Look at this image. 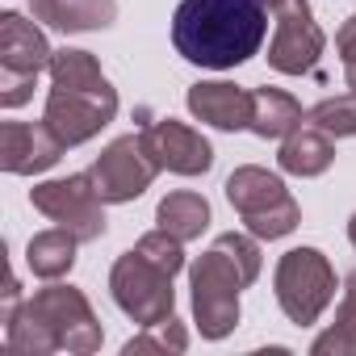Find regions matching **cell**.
<instances>
[{
	"label": "cell",
	"instance_id": "1",
	"mask_svg": "<svg viewBox=\"0 0 356 356\" xmlns=\"http://www.w3.org/2000/svg\"><path fill=\"white\" fill-rule=\"evenodd\" d=\"M268 34L264 0H181L172 13V47L197 67H239Z\"/></svg>",
	"mask_w": 356,
	"mask_h": 356
},
{
	"label": "cell",
	"instance_id": "2",
	"mask_svg": "<svg viewBox=\"0 0 356 356\" xmlns=\"http://www.w3.org/2000/svg\"><path fill=\"white\" fill-rule=\"evenodd\" d=\"M105 339L88 298L72 285H51L38 289L26 306H17L5 318V348L13 356H47V352H76L88 356Z\"/></svg>",
	"mask_w": 356,
	"mask_h": 356
},
{
	"label": "cell",
	"instance_id": "3",
	"mask_svg": "<svg viewBox=\"0 0 356 356\" xmlns=\"http://www.w3.org/2000/svg\"><path fill=\"white\" fill-rule=\"evenodd\" d=\"M227 202L243 214V222L256 239H285L302 222V210L289 197V189L281 185V176H273L268 168H256V163L231 172Z\"/></svg>",
	"mask_w": 356,
	"mask_h": 356
},
{
	"label": "cell",
	"instance_id": "4",
	"mask_svg": "<svg viewBox=\"0 0 356 356\" xmlns=\"http://www.w3.org/2000/svg\"><path fill=\"white\" fill-rule=\"evenodd\" d=\"M189 285H193V318H197V331L206 339H227L235 331V323H239V289L248 285L243 273H239V264L214 243L189 268Z\"/></svg>",
	"mask_w": 356,
	"mask_h": 356
},
{
	"label": "cell",
	"instance_id": "5",
	"mask_svg": "<svg viewBox=\"0 0 356 356\" xmlns=\"http://www.w3.org/2000/svg\"><path fill=\"white\" fill-rule=\"evenodd\" d=\"M277 302L289 323L310 327L335 298V268L318 248H293L277 260Z\"/></svg>",
	"mask_w": 356,
	"mask_h": 356
},
{
	"label": "cell",
	"instance_id": "6",
	"mask_svg": "<svg viewBox=\"0 0 356 356\" xmlns=\"http://www.w3.org/2000/svg\"><path fill=\"white\" fill-rule=\"evenodd\" d=\"M51 47L42 38V30L34 22H26L22 13H5L0 17V105L17 109L34 97L38 72L51 67Z\"/></svg>",
	"mask_w": 356,
	"mask_h": 356
},
{
	"label": "cell",
	"instance_id": "7",
	"mask_svg": "<svg viewBox=\"0 0 356 356\" xmlns=\"http://www.w3.org/2000/svg\"><path fill=\"white\" fill-rule=\"evenodd\" d=\"M109 289H113V302L138 323V327H155L163 318H172L176 310V289H172V277L163 268H155L151 260H143L134 248L126 256H118L113 273H109Z\"/></svg>",
	"mask_w": 356,
	"mask_h": 356
},
{
	"label": "cell",
	"instance_id": "8",
	"mask_svg": "<svg viewBox=\"0 0 356 356\" xmlns=\"http://www.w3.org/2000/svg\"><path fill=\"white\" fill-rule=\"evenodd\" d=\"M30 206L38 214H47L51 222H59L63 231H72L80 243H92V239L105 235V210H101L105 202H101V193H97L88 172L34 185L30 189Z\"/></svg>",
	"mask_w": 356,
	"mask_h": 356
},
{
	"label": "cell",
	"instance_id": "9",
	"mask_svg": "<svg viewBox=\"0 0 356 356\" xmlns=\"http://www.w3.org/2000/svg\"><path fill=\"white\" fill-rule=\"evenodd\" d=\"M42 118L59 134L63 147H80V143L97 138L118 118V92L109 84H101V88H63V84H51Z\"/></svg>",
	"mask_w": 356,
	"mask_h": 356
},
{
	"label": "cell",
	"instance_id": "10",
	"mask_svg": "<svg viewBox=\"0 0 356 356\" xmlns=\"http://www.w3.org/2000/svg\"><path fill=\"white\" fill-rule=\"evenodd\" d=\"M155 172H159V163L151 159L143 134H126V138H113V143L97 155V163H92L88 176H92L101 202L122 206V202H134V197H143V193L151 189Z\"/></svg>",
	"mask_w": 356,
	"mask_h": 356
},
{
	"label": "cell",
	"instance_id": "11",
	"mask_svg": "<svg viewBox=\"0 0 356 356\" xmlns=\"http://www.w3.org/2000/svg\"><path fill=\"white\" fill-rule=\"evenodd\" d=\"M327 38L310 13L306 0H285L277 9V34L268 42V67H277L281 76H302L318 63Z\"/></svg>",
	"mask_w": 356,
	"mask_h": 356
},
{
	"label": "cell",
	"instance_id": "12",
	"mask_svg": "<svg viewBox=\"0 0 356 356\" xmlns=\"http://www.w3.org/2000/svg\"><path fill=\"white\" fill-rule=\"evenodd\" d=\"M143 143H147L151 159L176 176H206L214 168V147L197 130H189L185 122H172V118L151 122L143 130Z\"/></svg>",
	"mask_w": 356,
	"mask_h": 356
},
{
	"label": "cell",
	"instance_id": "13",
	"mask_svg": "<svg viewBox=\"0 0 356 356\" xmlns=\"http://www.w3.org/2000/svg\"><path fill=\"white\" fill-rule=\"evenodd\" d=\"M63 155L59 134L42 122H5L0 126V168L13 176H34L55 168Z\"/></svg>",
	"mask_w": 356,
	"mask_h": 356
},
{
	"label": "cell",
	"instance_id": "14",
	"mask_svg": "<svg viewBox=\"0 0 356 356\" xmlns=\"http://www.w3.org/2000/svg\"><path fill=\"white\" fill-rule=\"evenodd\" d=\"M189 113L218 130H248L252 126V92L222 84V80H206V84L189 88Z\"/></svg>",
	"mask_w": 356,
	"mask_h": 356
},
{
	"label": "cell",
	"instance_id": "15",
	"mask_svg": "<svg viewBox=\"0 0 356 356\" xmlns=\"http://www.w3.org/2000/svg\"><path fill=\"white\" fill-rule=\"evenodd\" d=\"M38 22L63 34H84V30H105L118 17L113 0H30Z\"/></svg>",
	"mask_w": 356,
	"mask_h": 356
},
{
	"label": "cell",
	"instance_id": "16",
	"mask_svg": "<svg viewBox=\"0 0 356 356\" xmlns=\"http://www.w3.org/2000/svg\"><path fill=\"white\" fill-rule=\"evenodd\" d=\"M335 159V147H331V134H323L318 126H298L293 134H285L281 143V155L277 163L293 176H323Z\"/></svg>",
	"mask_w": 356,
	"mask_h": 356
},
{
	"label": "cell",
	"instance_id": "17",
	"mask_svg": "<svg viewBox=\"0 0 356 356\" xmlns=\"http://www.w3.org/2000/svg\"><path fill=\"white\" fill-rule=\"evenodd\" d=\"M302 126V105L281 88H256L252 92V134L260 138H285Z\"/></svg>",
	"mask_w": 356,
	"mask_h": 356
},
{
	"label": "cell",
	"instance_id": "18",
	"mask_svg": "<svg viewBox=\"0 0 356 356\" xmlns=\"http://www.w3.org/2000/svg\"><path fill=\"white\" fill-rule=\"evenodd\" d=\"M76 235L72 231H63V227H55V231H38L34 239H30V248H26V264H30V273L34 277H42V281H59V277H67L72 273V264H76Z\"/></svg>",
	"mask_w": 356,
	"mask_h": 356
},
{
	"label": "cell",
	"instance_id": "19",
	"mask_svg": "<svg viewBox=\"0 0 356 356\" xmlns=\"http://www.w3.org/2000/svg\"><path fill=\"white\" fill-rule=\"evenodd\" d=\"M155 222H159L168 235H176L181 243L202 239V231L210 227V202H206L202 193H189V189L168 193V197L159 202V210H155Z\"/></svg>",
	"mask_w": 356,
	"mask_h": 356
},
{
	"label": "cell",
	"instance_id": "20",
	"mask_svg": "<svg viewBox=\"0 0 356 356\" xmlns=\"http://www.w3.org/2000/svg\"><path fill=\"white\" fill-rule=\"evenodd\" d=\"M314 356H356V268L343 281V302L335 314V327L323 331L310 348Z\"/></svg>",
	"mask_w": 356,
	"mask_h": 356
},
{
	"label": "cell",
	"instance_id": "21",
	"mask_svg": "<svg viewBox=\"0 0 356 356\" xmlns=\"http://www.w3.org/2000/svg\"><path fill=\"white\" fill-rule=\"evenodd\" d=\"M51 84H63V88H101V84H109V80H105L101 63H97L88 51L63 47V51L51 55Z\"/></svg>",
	"mask_w": 356,
	"mask_h": 356
},
{
	"label": "cell",
	"instance_id": "22",
	"mask_svg": "<svg viewBox=\"0 0 356 356\" xmlns=\"http://www.w3.org/2000/svg\"><path fill=\"white\" fill-rule=\"evenodd\" d=\"M306 122L318 126V130L331 134V138H352V134H356V92L318 101V105L306 113Z\"/></svg>",
	"mask_w": 356,
	"mask_h": 356
},
{
	"label": "cell",
	"instance_id": "23",
	"mask_svg": "<svg viewBox=\"0 0 356 356\" xmlns=\"http://www.w3.org/2000/svg\"><path fill=\"white\" fill-rule=\"evenodd\" d=\"M181 248H185V243L176 239V235H168L163 227L151 231V235H143V239L134 243V252H138L143 260H151L155 268H163L168 277H176V273L185 268V252H181Z\"/></svg>",
	"mask_w": 356,
	"mask_h": 356
},
{
	"label": "cell",
	"instance_id": "24",
	"mask_svg": "<svg viewBox=\"0 0 356 356\" xmlns=\"http://www.w3.org/2000/svg\"><path fill=\"white\" fill-rule=\"evenodd\" d=\"M189 348V335L181 327V318H163L155 327H147V335H134L126 343V356H138V352H185Z\"/></svg>",
	"mask_w": 356,
	"mask_h": 356
},
{
	"label": "cell",
	"instance_id": "25",
	"mask_svg": "<svg viewBox=\"0 0 356 356\" xmlns=\"http://www.w3.org/2000/svg\"><path fill=\"white\" fill-rule=\"evenodd\" d=\"M214 243H218L235 264H239V273H243V281H248V285L260 277V248H256V235H235V231H231V235H218Z\"/></svg>",
	"mask_w": 356,
	"mask_h": 356
},
{
	"label": "cell",
	"instance_id": "26",
	"mask_svg": "<svg viewBox=\"0 0 356 356\" xmlns=\"http://www.w3.org/2000/svg\"><path fill=\"white\" fill-rule=\"evenodd\" d=\"M335 51H339L343 67H352V63H356V17H348V22L339 26V34H335Z\"/></svg>",
	"mask_w": 356,
	"mask_h": 356
},
{
	"label": "cell",
	"instance_id": "27",
	"mask_svg": "<svg viewBox=\"0 0 356 356\" xmlns=\"http://www.w3.org/2000/svg\"><path fill=\"white\" fill-rule=\"evenodd\" d=\"M348 239H352V248H356V214H352V222H348Z\"/></svg>",
	"mask_w": 356,
	"mask_h": 356
},
{
	"label": "cell",
	"instance_id": "28",
	"mask_svg": "<svg viewBox=\"0 0 356 356\" xmlns=\"http://www.w3.org/2000/svg\"><path fill=\"white\" fill-rule=\"evenodd\" d=\"M348 88H352V92H356V63H352V67H348Z\"/></svg>",
	"mask_w": 356,
	"mask_h": 356
},
{
	"label": "cell",
	"instance_id": "29",
	"mask_svg": "<svg viewBox=\"0 0 356 356\" xmlns=\"http://www.w3.org/2000/svg\"><path fill=\"white\" fill-rule=\"evenodd\" d=\"M264 5H268V13H277V9L285 5V0H264Z\"/></svg>",
	"mask_w": 356,
	"mask_h": 356
}]
</instances>
